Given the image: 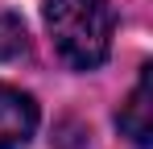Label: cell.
<instances>
[{"label":"cell","instance_id":"cell-2","mask_svg":"<svg viewBox=\"0 0 153 149\" xmlns=\"http://www.w3.org/2000/svg\"><path fill=\"white\" fill-rule=\"evenodd\" d=\"M33 128H37V104L25 91L0 83V149L25 145L33 137Z\"/></svg>","mask_w":153,"mask_h":149},{"label":"cell","instance_id":"cell-1","mask_svg":"<svg viewBox=\"0 0 153 149\" xmlns=\"http://www.w3.org/2000/svg\"><path fill=\"white\" fill-rule=\"evenodd\" d=\"M42 17H46L54 50L66 66H75V71L103 66V58L112 50V29H116V13L108 0H46Z\"/></svg>","mask_w":153,"mask_h":149},{"label":"cell","instance_id":"cell-4","mask_svg":"<svg viewBox=\"0 0 153 149\" xmlns=\"http://www.w3.org/2000/svg\"><path fill=\"white\" fill-rule=\"evenodd\" d=\"M29 54V33L25 21L8 8H0V62H13V58H25Z\"/></svg>","mask_w":153,"mask_h":149},{"label":"cell","instance_id":"cell-3","mask_svg":"<svg viewBox=\"0 0 153 149\" xmlns=\"http://www.w3.org/2000/svg\"><path fill=\"white\" fill-rule=\"evenodd\" d=\"M116 124L137 145H149V137H153V66H141V79L128 91V99L120 104Z\"/></svg>","mask_w":153,"mask_h":149}]
</instances>
